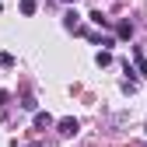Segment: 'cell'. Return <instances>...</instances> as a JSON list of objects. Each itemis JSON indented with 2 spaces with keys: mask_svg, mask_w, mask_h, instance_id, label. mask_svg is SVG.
Returning <instances> with one entry per match:
<instances>
[{
  "mask_svg": "<svg viewBox=\"0 0 147 147\" xmlns=\"http://www.w3.org/2000/svg\"><path fill=\"white\" fill-rule=\"evenodd\" d=\"M77 130H81L77 119H60V123H56V133H60V137H74Z\"/></svg>",
  "mask_w": 147,
  "mask_h": 147,
  "instance_id": "6da1fadb",
  "label": "cell"
},
{
  "mask_svg": "<svg viewBox=\"0 0 147 147\" xmlns=\"http://www.w3.org/2000/svg\"><path fill=\"white\" fill-rule=\"evenodd\" d=\"M53 126V116L49 112H35V130H49Z\"/></svg>",
  "mask_w": 147,
  "mask_h": 147,
  "instance_id": "7a4b0ae2",
  "label": "cell"
},
{
  "mask_svg": "<svg viewBox=\"0 0 147 147\" xmlns=\"http://www.w3.org/2000/svg\"><path fill=\"white\" fill-rule=\"evenodd\" d=\"M63 25H67V28H77V11H67V14H63Z\"/></svg>",
  "mask_w": 147,
  "mask_h": 147,
  "instance_id": "3957f363",
  "label": "cell"
},
{
  "mask_svg": "<svg viewBox=\"0 0 147 147\" xmlns=\"http://www.w3.org/2000/svg\"><path fill=\"white\" fill-rule=\"evenodd\" d=\"M95 63H98V67H109V63H112V53H105V49H102L98 56H95Z\"/></svg>",
  "mask_w": 147,
  "mask_h": 147,
  "instance_id": "277c9868",
  "label": "cell"
},
{
  "mask_svg": "<svg viewBox=\"0 0 147 147\" xmlns=\"http://www.w3.org/2000/svg\"><path fill=\"white\" fill-rule=\"evenodd\" d=\"M35 7H39V0H21V14H35Z\"/></svg>",
  "mask_w": 147,
  "mask_h": 147,
  "instance_id": "5b68a950",
  "label": "cell"
},
{
  "mask_svg": "<svg viewBox=\"0 0 147 147\" xmlns=\"http://www.w3.org/2000/svg\"><path fill=\"white\" fill-rule=\"evenodd\" d=\"M130 35H133V25L123 21V25H119V39H130Z\"/></svg>",
  "mask_w": 147,
  "mask_h": 147,
  "instance_id": "8992f818",
  "label": "cell"
},
{
  "mask_svg": "<svg viewBox=\"0 0 147 147\" xmlns=\"http://www.w3.org/2000/svg\"><path fill=\"white\" fill-rule=\"evenodd\" d=\"M0 67H7V70L14 67V56H11V53H0Z\"/></svg>",
  "mask_w": 147,
  "mask_h": 147,
  "instance_id": "52a82bcc",
  "label": "cell"
},
{
  "mask_svg": "<svg viewBox=\"0 0 147 147\" xmlns=\"http://www.w3.org/2000/svg\"><path fill=\"white\" fill-rule=\"evenodd\" d=\"M133 56H137V70H140V74H147V60L140 56V53H137V49H133Z\"/></svg>",
  "mask_w": 147,
  "mask_h": 147,
  "instance_id": "ba28073f",
  "label": "cell"
},
{
  "mask_svg": "<svg viewBox=\"0 0 147 147\" xmlns=\"http://www.w3.org/2000/svg\"><path fill=\"white\" fill-rule=\"evenodd\" d=\"M63 4H77V0H63Z\"/></svg>",
  "mask_w": 147,
  "mask_h": 147,
  "instance_id": "9c48e42d",
  "label": "cell"
}]
</instances>
